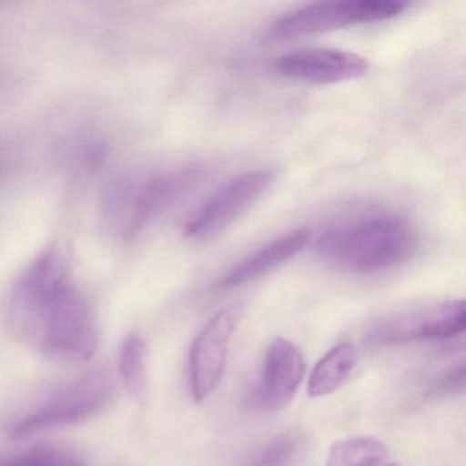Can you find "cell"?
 <instances>
[{
	"mask_svg": "<svg viewBox=\"0 0 466 466\" xmlns=\"http://www.w3.org/2000/svg\"><path fill=\"white\" fill-rule=\"evenodd\" d=\"M9 324L21 343L56 361H88L96 351L94 316L51 258L37 263L15 289Z\"/></svg>",
	"mask_w": 466,
	"mask_h": 466,
	"instance_id": "1",
	"label": "cell"
},
{
	"mask_svg": "<svg viewBox=\"0 0 466 466\" xmlns=\"http://www.w3.org/2000/svg\"><path fill=\"white\" fill-rule=\"evenodd\" d=\"M419 248L413 226L392 214L370 215L324 231L316 242L321 258L346 271L375 274L406 263Z\"/></svg>",
	"mask_w": 466,
	"mask_h": 466,
	"instance_id": "2",
	"label": "cell"
},
{
	"mask_svg": "<svg viewBox=\"0 0 466 466\" xmlns=\"http://www.w3.org/2000/svg\"><path fill=\"white\" fill-rule=\"evenodd\" d=\"M116 384L107 370H96L56 391L45 403L10 428L13 439L29 438L45 431L91 419L110 402Z\"/></svg>",
	"mask_w": 466,
	"mask_h": 466,
	"instance_id": "3",
	"label": "cell"
},
{
	"mask_svg": "<svg viewBox=\"0 0 466 466\" xmlns=\"http://www.w3.org/2000/svg\"><path fill=\"white\" fill-rule=\"evenodd\" d=\"M406 6L408 5L394 0L318 2L280 15L272 24L271 35L277 39H296L349 26L381 23L400 17Z\"/></svg>",
	"mask_w": 466,
	"mask_h": 466,
	"instance_id": "4",
	"label": "cell"
},
{
	"mask_svg": "<svg viewBox=\"0 0 466 466\" xmlns=\"http://www.w3.org/2000/svg\"><path fill=\"white\" fill-rule=\"evenodd\" d=\"M275 177L271 168H258L228 179L190 218L185 236L208 239L228 230L267 195Z\"/></svg>",
	"mask_w": 466,
	"mask_h": 466,
	"instance_id": "5",
	"label": "cell"
},
{
	"mask_svg": "<svg viewBox=\"0 0 466 466\" xmlns=\"http://www.w3.org/2000/svg\"><path fill=\"white\" fill-rule=\"evenodd\" d=\"M465 327V302L452 299L381 321L368 334L367 340L372 345L394 346L414 340L443 339L462 334Z\"/></svg>",
	"mask_w": 466,
	"mask_h": 466,
	"instance_id": "6",
	"label": "cell"
},
{
	"mask_svg": "<svg viewBox=\"0 0 466 466\" xmlns=\"http://www.w3.org/2000/svg\"><path fill=\"white\" fill-rule=\"evenodd\" d=\"M275 72L283 77L316 86H331L362 77L370 64L359 54L334 48H304L275 61Z\"/></svg>",
	"mask_w": 466,
	"mask_h": 466,
	"instance_id": "7",
	"label": "cell"
},
{
	"mask_svg": "<svg viewBox=\"0 0 466 466\" xmlns=\"http://www.w3.org/2000/svg\"><path fill=\"white\" fill-rule=\"evenodd\" d=\"M233 329V312L223 309L208 321L192 343L189 357L190 387L193 398L198 402L207 400L222 379Z\"/></svg>",
	"mask_w": 466,
	"mask_h": 466,
	"instance_id": "8",
	"label": "cell"
},
{
	"mask_svg": "<svg viewBox=\"0 0 466 466\" xmlns=\"http://www.w3.org/2000/svg\"><path fill=\"white\" fill-rule=\"evenodd\" d=\"M304 373L301 351L290 340L277 338L267 351L263 375L253 394V405L263 410L285 408L293 400Z\"/></svg>",
	"mask_w": 466,
	"mask_h": 466,
	"instance_id": "9",
	"label": "cell"
},
{
	"mask_svg": "<svg viewBox=\"0 0 466 466\" xmlns=\"http://www.w3.org/2000/svg\"><path fill=\"white\" fill-rule=\"evenodd\" d=\"M309 239L310 233L305 228L290 231L272 239L260 249L242 258L228 274L223 275L218 286L223 290H230L264 277L299 255L307 247Z\"/></svg>",
	"mask_w": 466,
	"mask_h": 466,
	"instance_id": "10",
	"label": "cell"
},
{
	"mask_svg": "<svg viewBox=\"0 0 466 466\" xmlns=\"http://www.w3.org/2000/svg\"><path fill=\"white\" fill-rule=\"evenodd\" d=\"M357 361L356 349L351 343H339L329 349L313 368L308 381L310 398L327 397L343 386Z\"/></svg>",
	"mask_w": 466,
	"mask_h": 466,
	"instance_id": "11",
	"label": "cell"
},
{
	"mask_svg": "<svg viewBox=\"0 0 466 466\" xmlns=\"http://www.w3.org/2000/svg\"><path fill=\"white\" fill-rule=\"evenodd\" d=\"M326 466H400L383 441L375 438H349L329 447Z\"/></svg>",
	"mask_w": 466,
	"mask_h": 466,
	"instance_id": "12",
	"label": "cell"
},
{
	"mask_svg": "<svg viewBox=\"0 0 466 466\" xmlns=\"http://www.w3.org/2000/svg\"><path fill=\"white\" fill-rule=\"evenodd\" d=\"M119 373L129 394L143 400L147 394V346L140 335L125 338L119 351Z\"/></svg>",
	"mask_w": 466,
	"mask_h": 466,
	"instance_id": "13",
	"label": "cell"
},
{
	"mask_svg": "<svg viewBox=\"0 0 466 466\" xmlns=\"http://www.w3.org/2000/svg\"><path fill=\"white\" fill-rule=\"evenodd\" d=\"M0 466H84V463L66 450L36 447L15 457L0 461Z\"/></svg>",
	"mask_w": 466,
	"mask_h": 466,
	"instance_id": "14",
	"label": "cell"
},
{
	"mask_svg": "<svg viewBox=\"0 0 466 466\" xmlns=\"http://www.w3.org/2000/svg\"><path fill=\"white\" fill-rule=\"evenodd\" d=\"M297 443L291 436H279L264 446L247 466H291L296 458Z\"/></svg>",
	"mask_w": 466,
	"mask_h": 466,
	"instance_id": "15",
	"label": "cell"
},
{
	"mask_svg": "<svg viewBox=\"0 0 466 466\" xmlns=\"http://www.w3.org/2000/svg\"><path fill=\"white\" fill-rule=\"evenodd\" d=\"M463 367H461L460 370H454L451 375L444 378L443 380L439 381L438 387L436 390L441 392L449 391V390L457 389V387H462L463 384Z\"/></svg>",
	"mask_w": 466,
	"mask_h": 466,
	"instance_id": "16",
	"label": "cell"
}]
</instances>
